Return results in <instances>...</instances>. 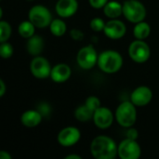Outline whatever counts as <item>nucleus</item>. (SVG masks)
Returning a JSON list of instances; mask_svg holds the SVG:
<instances>
[{
    "label": "nucleus",
    "instance_id": "10",
    "mask_svg": "<svg viewBox=\"0 0 159 159\" xmlns=\"http://www.w3.org/2000/svg\"><path fill=\"white\" fill-rule=\"evenodd\" d=\"M80 130L75 127H66L62 129L57 137L58 143L63 147H71L80 140Z\"/></svg>",
    "mask_w": 159,
    "mask_h": 159
},
{
    "label": "nucleus",
    "instance_id": "17",
    "mask_svg": "<svg viewBox=\"0 0 159 159\" xmlns=\"http://www.w3.org/2000/svg\"><path fill=\"white\" fill-rule=\"evenodd\" d=\"M44 48V39L40 35L34 34L32 37L28 38L26 43V49L29 54L33 56H39Z\"/></svg>",
    "mask_w": 159,
    "mask_h": 159
},
{
    "label": "nucleus",
    "instance_id": "15",
    "mask_svg": "<svg viewBox=\"0 0 159 159\" xmlns=\"http://www.w3.org/2000/svg\"><path fill=\"white\" fill-rule=\"evenodd\" d=\"M72 75V70L65 63H58L52 67L50 78L56 83H63L67 81Z\"/></svg>",
    "mask_w": 159,
    "mask_h": 159
},
{
    "label": "nucleus",
    "instance_id": "27",
    "mask_svg": "<svg viewBox=\"0 0 159 159\" xmlns=\"http://www.w3.org/2000/svg\"><path fill=\"white\" fill-rule=\"evenodd\" d=\"M36 110L42 115L43 117H47L51 113V107L48 102H41L36 107Z\"/></svg>",
    "mask_w": 159,
    "mask_h": 159
},
{
    "label": "nucleus",
    "instance_id": "1",
    "mask_svg": "<svg viewBox=\"0 0 159 159\" xmlns=\"http://www.w3.org/2000/svg\"><path fill=\"white\" fill-rule=\"evenodd\" d=\"M90 152L96 159H114L118 155V146L112 138L100 135L93 139Z\"/></svg>",
    "mask_w": 159,
    "mask_h": 159
},
{
    "label": "nucleus",
    "instance_id": "22",
    "mask_svg": "<svg viewBox=\"0 0 159 159\" xmlns=\"http://www.w3.org/2000/svg\"><path fill=\"white\" fill-rule=\"evenodd\" d=\"M49 30L53 35L62 36L67 31V26L61 19H54L49 25Z\"/></svg>",
    "mask_w": 159,
    "mask_h": 159
},
{
    "label": "nucleus",
    "instance_id": "5",
    "mask_svg": "<svg viewBox=\"0 0 159 159\" xmlns=\"http://www.w3.org/2000/svg\"><path fill=\"white\" fill-rule=\"evenodd\" d=\"M29 20L37 28L49 27L52 21V15L49 9L42 5H36L31 7L28 13Z\"/></svg>",
    "mask_w": 159,
    "mask_h": 159
},
{
    "label": "nucleus",
    "instance_id": "26",
    "mask_svg": "<svg viewBox=\"0 0 159 159\" xmlns=\"http://www.w3.org/2000/svg\"><path fill=\"white\" fill-rule=\"evenodd\" d=\"M85 104L93 112H95L99 107H101V102L98 97L96 96H89Z\"/></svg>",
    "mask_w": 159,
    "mask_h": 159
},
{
    "label": "nucleus",
    "instance_id": "33",
    "mask_svg": "<svg viewBox=\"0 0 159 159\" xmlns=\"http://www.w3.org/2000/svg\"><path fill=\"white\" fill-rule=\"evenodd\" d=\"M65 159H82V157L80 156H77V155H69V156H66Z\"/></svg>",
    "mask_w": 159,
    "mask_h": 159
},
{
    "label": "nucleus",
    "instance_id": "28",
    "mask_svg": "<svg viewBox=\"0 0 159 159\" xmlns=\"http://www.w3.org/2000/svg\"><path fill=\"white\" fill-rule=\"evenodd\" d=\"M70 35L75 41H80V40H82L84 38V33L81 30H78V29H73L70 32Z\"/></svg>",
    "mask_w": 159,
    "mask_h": 159
},
{
    "label": "nucleus",
    "instance_id": "24",
    "mask_svg": "<svg viewBox=\"0 0 159 159\" xmlns=\"http://www.w3.org/2000/svg\"><path fill=\"white\" fill-rule=\"evenodd\" d=\"M14 49L13 47L10 43H8L7 41L6 42H2L0 45V56L3 59H8L13 55Z\"/></svg>",
    "mask_w": 159,
    "mask_h": 159
},
{
    "label": "nucleus",
    "instance_id": "6",
    "mask_svg": "<svg viewBox=\"0 0 159 159\" xmlns=\"http://www.w3.org/2000/svg\"><path fill=\"white\" fill-rule=\"evenodd\" d=\"M129 54L132 61L137 63H143L147 61L151 55V50L146 42L137 39L133 41L129 48Z\"/></svg>",
    "mask_w": 159,
    "mask_h": 159
},
{
    "label": "nucleus",
    "instance_id": "29",
    "mask_svg": "<svg viewBox=\"0 0 159 159\" xmlns=\"http://www.w3.org/2000/svg\"><path fill=\"white\" fill-rule=\"evenodd\" d=\"M89 5L94 8H103L108 3V0H89Z\"/></svg>",
    "mask_w": 159,
    "mask_h": 159
},
{
    "label": "nucleus",
    "instance_id": "14",
    "mask_svg": "<svg viewBox=\"0 0 159 159\" xmlns=\"http://www.w3.org/2000/svg\"><path fill=\"white\" fill-rule=\"evenodd\" d=\"M55 9L61 18H69L75 15L78 9L77 0H58Z\"/></svg>",
    "mask_w": 159,
    "mask_h": 159
},
{
    "label": "nucleus",
    "instance_id": "11",
    "mask_svg": "<svg viewBox=\"0 0 159 159\" xmlns=\"http://www.w3.org/2000/svg\"><path fill=\"white\" fill-rule=\"evenodd\" d=\"M104 34L114 40L122 38L127 32V27L125 23L117 19H111L109 21L105 23L104 27Z\"/></svg>",
    "mask_w": 159,
    "mask_h": 159
},
{
    "label": "nucleus",
    "instance_id": "30",
    "mask_svg": "<svg viewBox=\"0 0 159 159\" xmlns=\"http://www.w3.org/2000/svg\"><path fill=\"white\" fill-rule=\"evenodd\" d=\"M127 138L129 139H131V140H137L138 139V136H139V132L136 129H133V128H129V129L127 130Z\"/></svg>",
    "mask_w": 159,
    "mask_h": 159
},
{
    "label": "nucleus",
    "instance_id": "12",
    "mask_svg": "<svg viewBox=\"0 0 159 159\" xmlns=\"http://www.w3.org/2000/svg\"><path fill=\"white\" fill-rule=\"evenodd\" d=\"M93 122L99 129H108L114 122V115L109 108L101 106L94 112Z\"/></svg>",
    "mask_w": 159,
    "mask_h": 159
},
{
    "label": "nucleus",
    "instance_id": "32",
    "mask_svg": "<svg viewBox=\"0 0 159 159\" xmlns=\"http://www.w3.org/2000/svg\"><path fill=\"white\" fill-rule=\"evenodd\" d=\"M0 159H11V156L7 151H1L0 152Z\"/></svg>",
    "mask_w": 159,
    "mask_h": 159
},
{
    "label": "nucleus",
    "instance_id": "34",
    "mask_svg": "<svg viewBox=\"0 0 159 159\" xmlns=\"http://www.w3.org/2000/svg\"><path fill=\"white\" fill-rule=\"evenodd\" d=\"M29 1H33V0H29Z\"/></svg>",
    "mask_w": 159,
    "mask_h": 159
},
{
    "label": "nucleus",
    "instance_id": "7",
    "mask_svg": "<svg viewBox=\"0 0 159 159\" xmlns=\"http://www.w3.org/2000/svg\"><path fill=\"white\" fill-rule=\"evenodd\" d=\"M98 57L96 49L91 46H86L82 48L76 56V61L78 65L85 70H89L93 68L98 62Z\"/></svg>",
    "mask_w": 159,
    "mask_h": 159
},
{
    "label": "nucleus",
    "instance_id": "13",
    "mask_svg": "<svg viewBox=\"0 0 159 159\" xmlns=\"http://www.w3.org/2000/svg\"><path fill=\"white\" fill-rule=\"evenodd\" d=\"M153 99V92L151 89L146 86H141L135 89L131 95L130 101L136 106H145L147 105Z\"/></svg>",
    "mask_w": 159,
    "mask_h": 159
},
{
    "label": "nucleus",
    "instance_id": "9",
    "mask_svg": "<svg viewBox=\"0 0 159 159\" xmlns=\"http://www.w3.org/2000/svg\"><path fill=\"white\" fill-rule=\"evenodd\" d=\"M30 70L32 75L38 79H46L50 77L51 74V65L49 61L41 56H35L31 61Z\"/></svg>",
    "mask_w": 159,
    "mask_h": 159
},
{
    "label": "nucleus",
    "instance_id": "4",
    "mask_svg": "<svg viewBox=\"0 0 159 159\" xmlns=\"http://www.w3.org/2000/svg\"><path fill=\"white\" fill-rule=\"evenodd\" d=\"M123 15L133 23L144 20L146 17V8L144 5L138 0H127L123 4Z\"/></svg>",
    "mask_w": 159,
    "mask_h": 159
},
{
    "label": "nucleus",
    "instance_id": "20",
    "mask_svg": "<svg viewBox=\"0 0 159 159\" xmlns=\"http://www.w3.org/2000/svg\"><path fill=\"white\" fill-rule=\"evenodd\" d=\"M94 112L90 110L86 104L78 106L75 111V117L80 122H88L90 119H93Z\"/></svg>",
    "mask_w": 159,
    "mask_h": 159
},
{
    "label": "nucleus",
    "instance_id": "31",
    "mask_svg": "<svg viewBox=\"0 0 159 159\" xmlns=\"http://www.w3.org/2000/svg\"><path fill=\"white\" fill-rule=\"evenodd\" d=\"M6 90H7L6 84L3 79H0V97L4 96V94L6 93Z\"/></svg>",
    "mask_w": 159,
    "mask_h": 159
},
{
    "label": "nucleus",
    "instance_id": "2",
    "mask_svg": "<svg viewBox=\"0 0 159 159\" xmlns=\"http://www.w3.org/2000/svg\"><path fill=\"white\" fill-rule=\"evenodd\" d=\"M97 64L102 72L115 74L121 69L123 58L121 54L116 50H105L99 55Z\"/></svg>",
    "mask_w": 159,
    "mask_h": 159
},
{
    "label": "nucleus",
    "instance_id": "8",
    "mask_svg": "<svg viewBox=\"0 0 159 159\" xmlns=\"http://www.w3.org/2000/svg\"><path fill=\"white\" fill-rule=\"evenodd\" d=\"M141 154L142 149L137 140L127 138L118 145V156L121 159H138Z\"/></svg>",
    "mask_w": 159,
    "mask_h": 159
},
{
    "label": "nucleus",
    "instance_id": "3",
    "mask_svg": "<svg viewBox=\"0 0 159 159\" xmlns=\"http://www.w3.org/2000/svg\"><path fill=\"white\" fill-rule=\"evenodd\" d=\"M136 105L131 101L121 102L116 111V119L123 128H131L137 120Z\"/></svg>",
    "mask_w": 159,
    "mask_h": 159
},
{
    "label": "nucleus",
    "instance_id": "25",
    "mask_svg": "<svg viewBox=\"0 0 159 159\" xmlns=\"http://www.w3.org/2000/svg\"><path fill=\"white\" fill-rule=\"evenodd\" d=\"M105 21L101 18H94L90 20V28L94 32H102L104 30Z\"/></svg>",
    "mask_w": 159,
    "mask_h": 159
},
{
    "label": "nucleus",
    "instance_id": "21",
    "mask_svg": "<svg viewBox=\"0 0 159 159\" xmlns=\"http://www.w3.org/2000/svg\"><path fill=\"white\" fill-rule=\"evenodd\" d=\"M35 26L34 24L29 20H24L22 22L20 23L19 27H18V32L19 34L23 37V38H30L34 34L35 32Z\"/></svg>",
    "mask_w": 159,
    "mask_h": 159
},
{
    "label": "nucleus",
    "instance_id": "23",
    "mask_svg": "<svg viewBox=\"0 0 159 159\" xmlns=\"http://www.w3.org/2000/svg\"><path fill=\"white\" fill-rule=\"evenodd\" d=\"M11 26L7 21H0V43L6 42L11 35Z\"/></svg>",
    "mask_w": 159,
    "mask_h": 159
},
{
    "label": "nucleus",
    "instance_id": "16",
    "mask_svg": "<svg viewBox=\"0 0 159 159\" xmlns=\"http://www.w3.org/2000/svg\"><path fill=\"white\" fill-rule=\"evenodd\" d=\"M43 119L42 115L37 110H28L20 116V122L27 128H34L38 126Z\"/></svg>",
    "mask_w": 159,
    "mask_h": 159
},
{
    "label": "nucleus",
    "instance_id": "18",
    "mask_svg": "<svg viewBox=\"0 0 159 159\" xmlns=\"http://www.w3.org/2000/svg\"><path fill=\"white\" fill-rule=\"evenodd\" d=\"M103 13L107 18L116 19L123 14V5L117 1H108L103 7Z\"/></svg>",
    "mask_w": 159,
    "mask_h": 159
},
{
    "label": "nucleus",
    "instance_id": "19",
    "mask_svg": "<svg viewBox=\"0 0 159 159\" xmlns=\"http://www.w3.org/2000/svg\"><path fill=\"white\" fill-rule=\"evenodd\" d=\"M151 33V27L150 25L145 21H140L136 23V25L133 28V35L136 39L144 40L150 35Z\"/></svg>",
    "mask_w": 159,
    "mask_h": 159
}]
</instances>
